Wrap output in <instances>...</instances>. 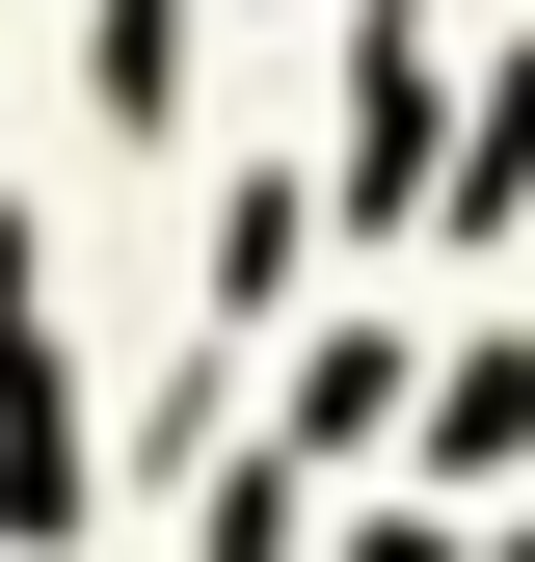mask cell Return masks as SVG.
<instances>
[{
	"instance_id": "obj_4",
	"label": "cell",
	"mask_w": 535,
	"mask_h": 562,
	"mask_svg": "<svg viewBox=\"0 0 535 562\" xmlns=\"http://www.w3.org/2000/svg\"><path fill=\"white\" fill-rule=\"evenodd\" d=\"M349 562H509V536H455V509H375V536H349Z\"/></svg>"
},
{
	"instance_id": "obj_3",
	"label": "cell",
	"mask_w": 535,
	"mask_h": 562,
	"mask_svg": "<svg viewBox=\"0 0 535 562\" xmlns=\"http://www.w3.org/2000/svg\"><path fill=\"white\" fill-rule=\"evenodd\" d=\"M401 402H429V375H401V322H349V348H295V456H375Z\"/></svg>"
},
{
	"instance_id": "obj_2",
	"label": "cell",
	"mask_w": 535,
	"mask_h": 562,
	"mask_svg": "<svg viewBox=\"0 0 535 562\" xmlns=\"http://www.w3.org/2000/svg\"><path fill=\"white\" fill-rule=\"evenodd\" d=\"M401 429H429V482H509V456H535V348H455Z\"/></svg>"
},
{
	"instance_id": "obj_1",
	"label": "cell",
	"mask_w": 535,
	"mask_h": 562,
	"mask_svg": "<svg viewBox=\"0 0 535 562\" xmlns=\"http://www.w3.org/2000/svg\"><path fill=\"white\" fill-rule=\"evenodd\" d=\"M349 215H429V0H375V81H349Z\"/></svg>"
}]
</instances>
